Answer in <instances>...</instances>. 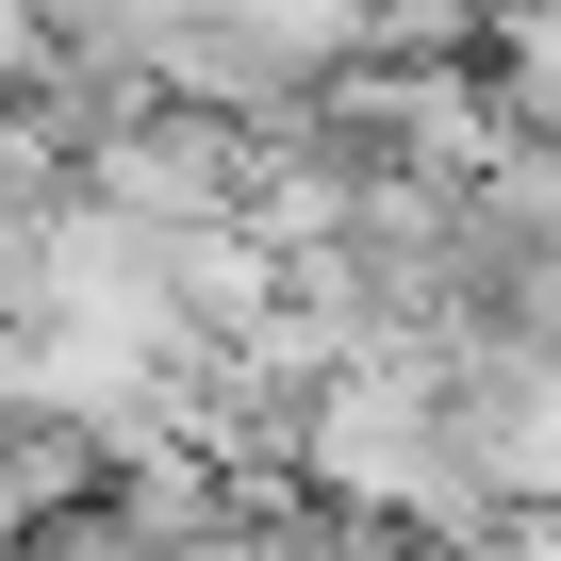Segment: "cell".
<instances>
[{"label":"cell","instance_id":"1","mask_svg":"<svg viewBox=\"0 0 561 561\" xmlns=\"http://www.w3.org/2000/svg\"><path fill=\"white\" fill-rule=\"evenodd\" d=\"M248 149H264L248 116L133 83V100L83 133V198H116V215H149V231H198V215H248Z\"/></svg>","mask_w":561,"mask_h":561},{"label":"cell","instance_id":"2","mask_svg":"<svg viewBox=\"0 0 561 561\" xmlns=\"http://www.w3.org/2000/svg\"><path fill=\"white\" fill-rule=\"evenodd\" d=\"M149 561H347V528L298 512V495H231L215 528H182V545H149Z\"/></svg>","mask_w":561,"mask_h":561},{"label":"cell","instance_id":"3","mask_svg":"<svg viewBox=\"0 0 561 561\" xmlns=\"http://www.w3.org/2000/svg\"><path fill=\"white\" fill-rule=\"evenodd\" d=\"M479 18H495V0H347V34H364V50H462Z\"/></svg>","mask_w":561,"mask_h":561}]
</instances>
